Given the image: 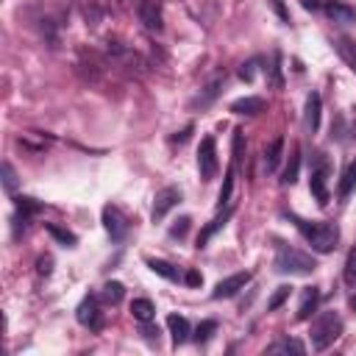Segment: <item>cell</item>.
Returning <instances> with one entry per match:
<instances>
[{
  "mask_svg": "<svg viewBox=\"0 0 356 356\" xmlns=\"http://www.w3.org/2000/svg\"><path fill=\"white\" fill-rule=\"evenodd\" d=\"M292 220H295L298 231L303 234V239L312 245L314 253H331V250L337 248V242H339V228H337V222H325V220L309 222V220L295 217V214H292Z\"/></svg>",
  "mask_w": 356,
  "mask_h": 356,
  "instance_id": "1",
  "label": "cell"
},
{
  "mask_svg": "<svg viewBox=\"0 0 356 356\" xmlns=\"http://www.w3.org/2000/svg\"><path fill=\"white\" fill-rule=\"evenodd\" d=\"M275 270H278L281 275H309V273L317 270V261H314L309 253H303V250H298V248H292V245H278Z\"/></svg>",
  "mask_w": 356,
  "mask_h": 356,
  "instance_id": "2",
  "label": "cell"
},
{
  "mask_svg": "<svg viewBox=\"0 0 356 356\" xmlns=\"http://www.w3.org/2000/svg\"><path fill=\"white\" fill-rule=\"evenodd\" d=\"M342 334V317L337 312H323L314 323H312V348L314 350H325L328 345H334V339Z\"/></svg>",
  "mask_w": 356,
  "mask_h": 356,
  "instance_id": "3",
  "label": "cell"
},
{
  "mask_svg": "<svg viewBox=\"0 0 356 356\" xmlns=\"http://www.w3.org/2000/svg\"><path fill=\"white\" fill-rule=\"evenodd\" d=\"M217 142L214 136H203L200 145H197V172H200V181H211L217 175Z\"/></svg>",
  "mask_w": 356,
  "mask_h": 356,
  "instance_id": "4",
  "label": "cell"
},
{
  "mask_svg": "<svg viewBox=\"0 0 356 356\" xmlns=\"http://www.w3.org/2000/svg\"><path fill=\"white\" fill-rule=\"evenodd\" d=\"M100 217H103V228L111 236V242H122L128 236V220H125V214L117 206L106 203L103 211H100Z\"/></svg>",
  "mask_w": 356,
  "mask_h": 356,
  "instance_id": "5",
  "label": "cell"
},
{
  "mask_svg": "<svg viewBox=\"0 0 356 356\" xmlns=\"http://www.w3.org/2000/svg\"><path fill=\"white\" fill-rule=\"evenodd\" d=\"M75 320H78L83 328H89V331H100V328H103V312H100V303H97L95 295H86V298L78 303Z\"/></svg>",
  "mask_w": 356,
  "mask_h": 356,
  "instance_id": "6",
  "label": "cell"
},
{
  "mask_svg": "<svg viewBox=\"0 0 356 356\" xmlns=\"http://www.w3.org/2000/svg\"><path fill=\"white\" fill-rule=\"evenodd\" d=\"M250 278H253V273H248V270H242V273H231V275H225V278H220V281L214 284L211 298H214V300L234 298L239 289H245V286L250 284Z\"/></svg>",
  "mask_w": 356,
  "mask_h": 356,
  "instance_id": "7",
  "label": "cell"
},
{
  "mask_svg": "<svg viewBox=\"0 0 356 356\" xmlns=\"http://www.w3.org/2000/svg\"><path fill=\"white\" fill-rule=\"evenodd\" d=\"M178 203H181V189H178V186H164V189H159V192H156V197H153L150 220H153V222L164 220V217H167V211H170V209H175Z\"/></svg>",
  "mask_w": 356,
  "mask_h": 356,
  "instance_id": "8",
  "label": "cell"
},
{
  "mask_svg": "<svg viewBox=\"0 0 356 356\" xmlns=\"http://www.w3.org/2000/svg\"><path fill=\"white\" fill-rule=\"evenodd\" d=\"M309 192L314 195V200L320 206L328 203V161L320 159L314 167H312V178H309Z\"/></svg>",
  "mask_w": 356,
  "mask_h": 356,
  "instance_id": "9",
  "label": "cell"
},
{
  "mask_svg": "<svg viewBox=\"0 0 356 356\" xmlns=\"http://www.w3.org/2000/svg\"><path fill=\"white\" fill-rule=\"evenodd\" d=\"M323 11L337 25H353L356 22V8L348 6V3H342V0H325L323 3Z\"/></svg>",
  "mask_w": 356,
  "mask_h": 356,
  "instance_id": "10",
  "label": "cell"
},
{
  "mask_svg": "<svg viewBox=\"0 0 356 356\" xmlns=\"http://www.w3.org/2000/svg\"><path fill=\"white\" fill-rule=\"evenodd\" d=\"M231 214H234V203H231V206H225V209H220V214H217L209 225H203V228H200V234H197V239H195V248H197V250H200V248H206V242H209V239H211V236H214V234H217V231L231 220Z\"/></svg>",
  "mask_w": 356,
  "mask_h": 356,
  "instance_id": "11",
  "label": "cell"
},
{
  "mask_svg": "<svg viewBox=\"0 0 356 356\" xmlns=\"http://www.w3.org/2000/svg\"><path fill=\"white\" fill-rule=\"evenodd\" d=\"M136 11H139V19L145 22V28L161 31V0H139Z\"/></svg>",
  "mask_w": 356,
  "mask_h": 356,
  "instance_id": "12",
  "label": "cell"
},
{
  "mask_svg": "<svg viewBox=\"0 0 356 356\" xmlns=\"http://www.w3.org/2000/svg\"><path fill=\"white\" fill-rule=\"evenodd\" d=\"M320 114H323V100H320L317 92H309L306 95V106H303V122H306V128L312 134L320 128Z\"/></svg>",
  "mask_w": 356,
  "mask_h": 356,
  "instance_id": "13",
  "label": "cell"
},
{
  "mask_svg": "<svg viewBox=\"0 0 356 356\" xmlns=\"http://www.w3.org/2000/svg\"><path fill=\"white\" fill-rule=\"evenodd\" d=\"M317 306H320V289H317V286H306V289L300 292V303H298L295 317H298V320H309V317L317 312Z\"/></svg>",
  "mask_w": 356,
  "mask_h": 356,
  "instance_id": "14",
  "label": "cell"
},
{
  "mask_svg": "<svg viewBox=\"0 0 356 356\" xmlns=\"http://www.w3.org/2000/svg\"><path fill=\"white\" fill-rule=\"evenodd\" d=\"M264 97H256V95H248V97H239V100H234L231 103V111L234 114H245V117H256V114H261L264 111Z\"/></svg>",
  "mask_w": 356,
  "mask_h": 356,
  "instance_id": "15",
  "label": "cell"
},
{
  "mask_svg": "<svg viewBox=\"0 0 356 356\" xmlns=\"http://www.w3.org/2000/svg\"><path fill=\"white\" fill-rule=\"evenodd\" d=\"M167 328H170V334H172V345H175V348L184 345V342L189 339V334H192L189 320H186L184 314H170V317H167Z\"/></svg>",
  "mask_w": 356,
  "mask_h": 356,
  "instance_id": "16",
  "label": "cell"
},
{
  "mask_svg": "<svg viewBox=\"0 0 356 356\" xmlns=\"http://www.w3.org/2000/svg\"><path fill=\"white\" fill-rule=\"evenodd\" d=\"M353 189H356V159H350V161L342 167V175H339V184H337L339 200H348Z\"/></svg>",
  "mask_w": 356,
  "mask_h": 356,
  "instance_id": "17",
  "label": "cell"
},
{
  "mask_svg": "<svg viewBox=\"0 0 356 356\" xmlns=\"http://www.w3.org/2000/svg\"><path fill=\"white\" fill-rule=\"evenodd\" d=\"M334 50H337L339 58L356 72V39H350V36H337V39H334Z\"/></svg>",
  "mask_w": 356,
  "mask_h": 356,
  "instance_id": "18",
  "label": "cell"
},
{
  "mask_svg": "<svg viewBox=\"0 0 356 356\" xmlns=\"http://www.w3.org/2000/svg\"><path fill=\"white\" fill-rule=\"evenodd\" d=\"M281 156H284V136H275L264 147V172H275V167L281 164Z\"/></svg>",
  "mask_w": 356,
  "mask_h": 356,
  "instance_id": "19",
  "label": "cell"
},
{
  "mask_svg": "<svg viewBox=\"0 0 356 356\" xmlns=\"http://www.w3.org/2000/svg\"><path fill=\"white\" fill-rule=\"evenodd\" d=\"M298 172H300V147H292L286 164H284V172H281V184L284 186H292L298 181Z\"/></svg>",
  "mask_w": 356,
  "mask_h": 356,
  "instance_id": "20",
  "label": "cell"
},
{
  "mask_svg": "<svg viewBox=\"0 0 356 356\" xmlns=\"http://www.w3.org/2000/svg\"><path fill=\"white\" fill-rule=\"evenodd\" d=\"M147 267L156 273V275H161V278H167V281H184V273L175 267V264H170V261H164V259H147Z\"/></svg>",
  "mask_w": 356,
  "mask_h": 356,
  "instance_id": "21",
  "label": "cell"
},
{
  "mask_svg": "<svg viewBox=\"0 0 356 356\" xmlns=\"http://www.w3.org/2000/svg\"><path fill=\"white\" fill-rule=\"evenodd\" d=\"M222 81H225V75H214V81H211V83H206V89H203V92H200V95L192 100V106H200V108H203V106H209V103H211V100L220 95Z\"/></svg>",
  "mask_w": 356,
  "mask_h": 356,
  "instance_id": "22",
  "label": "cell"
},
{
  "mask_svg": "<svg viewBox=\"0 0 356 356\" xmlns=\"http://www.w3.org/2000/svg\"><path fill=\"white\" fill-rule=\"evenodd\" d=\"M44 231H47L58 245H64V248H75V245H78V236H75L72 231H67V228L56 225V222H44Z\"/></svg>",
  "mask_w": 356,
  "mask_h": 356,
  "instance_id": "23",
  "label": "cell"
},
{
  "mask_svg": "<svg viewBox=\"0 0 356 356\" xmlns=\"http://www.w3.org/2000/svg\"><path fill=\"white\" fill-rule=\"evenodd\" d=\"M303 350H306V345L292 337H284V339H275L273 345H267V353H303Z\"/></svg>",
  "mask_w": 356,
  "mask_h": 356,
  "instance_id": "24",
  "label": "cell"
},
{
  "mask_svg": "<svg viewBox=\"0 0 356 356\" xmlns=\"http://www.w3.org/2000/svg\"><path fill=\"white\" fill-rule=\"evenodd\" d=\"M234 172H236V167H234V161H231V167L225 170V181H222V186H220V195H217V209H225V206H231V192H234Z\"/></svg>",
  "mask_w": 356,
  "mask_h": 356,
  "instance_id": "25",
  "label": "cell"
},
{
  "mask_svg": "<svg viewBox=\"0 0 356 356\" xmlns=\"http://www.w3.org/2000/svg\"><path fill=\"white\" fill-rule=\"evenodd\" d=\"M122 298H125V286H122L120 281H108V284L103 286V292H100V300H103L106 306H117Z\"/></svg>",
  "mask_w": 356,
  "mask_h": 356,
  "instance_id": "26",
  "label": "cell"
},
{
  "mask_svg": "<svg viewBox=\"0 0 356 356\" xmlns=\"http://www.w3.org/2000/svg\"><path fill=\"white\" fill-rule=\"evenodd\" d=\"M131 314H134L139 323H147V320L156 317V306H153L147 298H136V300L131 303Z\"/></svg>",
  "mask_w": 356,
  "mask_h": 356,
  "instance_id": "27",
  "label": "cell"
},
{
  "mask_svg": "<svg viewBox=\"0 0 356 356\" xmlns=\"http://www.w3.org/2000/svg\"><path fill=\"white\" fill-rule=\"evenodd\" d=\"M289 295H292V286L289 284H281V286H275V292L270 295V300H267V312H275V309H281L286 300H289Z\"/></svg>",
  "mask_w": 356,
  "mask_h": 356,
  "instance_id": "28",
  "label": "cell"
},
{
  "mask_svg": "<svg viewBox=\"0 0 356 356\" xmlns=\"http://www.w3.org/2000/svg\"><path fill=\"white\" fill-rule=\"evenodd\" d=\"M214 331H217V320H203V323H197V328L192 331V339H195L197 345H206Z\"/></svg>",
  "mask_w": 356,
  "mask_h": 356,
  "instance_id": "29",
  "label": "cell"
},
{
  "mask_svg": "<svg viewBox=\"0 0 356 356\" xmlns=\"http://www.w3.org/2000/svg\"><path fill=\"white\" fill-rule=\"evenodd\" d=\"M14 206H17V211H22L28 217H33V214L42 211V203L33 200V197H25V195H14Z\"/></svg>",
  "mask_w": 356,
  "mask_h": 356,
  "instance_id": "30",
  "label": "cell"
},
{
  "mask_svg": "<svg viewBox=\"0 0 356 356\" xmlns=\"http://www.w3.org/2000/svg\"><path fill=\"white\" fill-rule=\"evenodd\" d=\"M267 72H270V75H267L270 86L281 89V86H284V75H281V53H278V50L273 53V61H270V70H267Z\"/></svg>",
  "mask_w": 356,
  "mask_h": 356,
  "instance_id": "31",
  "label": "cell"
},
{
  "mask_svg": "<svg viewBox=\"0 0 356 356\" xmlns=\"http://www.w3.org/2000/svg\"><path fill=\"white\" fill-rule=\"evenodd\" d=\"M17 186H19L17 170L11 167V161H3V189H6L8 195H14V192H17Z\"/></svg>",
  "mask_w": 356,
  "mask_h": 356,
  "instance_id": "32",
  "label": "cell"
},
{
  "mask_svg": "<svg viewBox=\"0 0 356 356\" xmlns=\"http://www.w3.org/2000/svg\"><path fill=\"white\" fill-rule=\"evenodd\" d=\"M342 278H345L348 286H356V245L350 248V253H348V259H345V273H342Z\"/></svg>",
  "mask_w": 356,
  "mask_h": 356,
  "instance_id": "33",
  "label": "cell"
},
{
  "mask_svg": "<svg viewBox=\"0 0 356 356\" xmlns=\"http://www.w3.org/2000/svg\"><path fill=\"white\" fill-rule=\"evenodd\" d=\"M189 225H192V220H189L186 214H184V217H178V220L170 225V236H172V239H184V236H186V231H189Z\"/></svg>",
  "mask_w": 356,
  "mask_h": 356,
  "instance_id": "34",
  "label": "cell"
},
{
  "mask_svg": "<svg viewBox=\"0 0 356 356\" xmlns=\"http://www.w3.org/2000/svg\"><path fill=\"white\" fill-rule=\"evenodd\" d=\"M259 64H261V58H250V61H245V64L239 67V78L250 83V81L256 78V70H259Z\"/></svg>",
  "mask_w": 356,
  "mask_h": 356,
  "instance_id": "35",
  "label": "cell"
},
{
  "mask_svg": "<svg viewBox=\"0 0 356 356\" xmlns=\"http://www.w3.org/2000/svg\"><path fill=\"white\" fill-rule=\"evenodd\" d=\"M270 8L275 11V17H278L284 25H289V22H292V17H289V8H286V3H284V0H270Z\"/></svg>",
  "mask_w": 356,
  "mask_h": 356,
  "instance_id": "36",
  "label": "cell"
},
{
  "mask_svg": "<svg viewBox=\"0 0 356 356\" xmlns=\"http://www.w3.org/2000/svg\"><path fill=\"white\" fill-rule=\"evenodd\" d=\"M139 334L147 339V342H156L159 345V325H153V320H147V323H142V328H139Z\"/></svg>",
  "mask_w": 356,
  "mask_h": 356,
  "instance_id": "37",
  "label": "cell"
},
{
  "mask_svg": "<svg viewBox=\"0 0 356 356\" xmlns=\"http://www.w3.org/2000/svg\"><path fill=\"white\" fill-rule=\"evenodd\" d=\"M11 222H14V239H19V236L25 234V228H28V214H22V211H17Z\"/></svg>",
  "mask_w": 356,
  "mask_h": 356,
  "instance_id": "38",
  "label": "cell"
},
{
  "mask_svg": "<svg viewBox=\"0 0 356 356\" xmlns=\"http://www.w3.org/2000/svg\"><path fill=\"white\" fill-rule=\"evenodd\" d=\"M184 284H186V286H200V284H203V275H200L197 270H186V273H184Z\"/></svg>",
  "mask_w": 356,
  "mask_h": 356,
  "instance_id": "39",
  "label": "cell"
},
{
  "mask_svg": "<svg viewBox=\"0 0 356 356\" xmlns=\"http://www.w3.org/2000/svg\"><path fill=\"white\" fill-rule=\"evenodd\" d=\"M36 267H39V273H42V275H50V267H53V259H50V256H42V259L36 261Z\"/></svg>",
  "mask_w": 356,
  "mask_h": 356,
  "instance_id": "40",
  "label": "cell"
},
{
  "mask_svg": "<svg viewBox=\"0 0 356 356\" xmlns=\"http://www.w3.org/2000/svg\"><path fill=\"white\" fill-rule=\"evenodd\" d=\"M189 134H192V125H186L184 131H178V134H175L170 142H172V145H175V142H186V139H189Z\"/></svg>",
  "mask_w": 356,
  "mask_h": 356,
  "instance_id": "41",
  "label": "cell"
},
{
  "mask_svg": "<svg viewBox=\"0 0 356 356\" xmlns=\"http://www.w3.org/2000/svg\"><path fill=\"white\" fill-rule=\"evenodd\" d=\"M300 6L306 11H317V8H323V0H300Z\"/></svg>",
  "mask_w": 356,
  "mask_h": 356,
  "instance_id": "42",
  "label": "cell"
},
{
  "mask_svg": "<svg viewBox=\"0 0 356 356\" xmlns=\"http://www.w3.org/2000/svg\"><path fill=\"white\" fill-rule=\"evenodd\" d=\"M348 306H350V309L356 312V295H350V298H348Z\"/></svg>",
  "mask_w": 356,
  "mask_h": 356,
  "instance_id": "43",
  "label": "cell"
}]
</instances>
